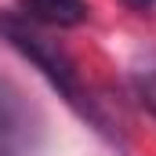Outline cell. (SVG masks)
Instances as JSON below:
<instances>
[{
    "mask_svg": "<svg viewBox=\"0 0 156 156\" xmlns=\"http://www.w3.org/2000/svg\"><path fill=\"white\" fill-rule=\"evenodd\" d=\"M0 37L7 40L22 58H29L44 76L58 87V94L73 105H83V87H80L76 66L73 58L58 47V40L44 37L37 26H29L26 18H15V15H0Z\"/></svg>",
    "mask_w": 156,
    "mask_h": 156,
    "instance_id": "cell-1",
    "label": "cell"
},
{
    "mask_svg": "<svg viewBox=\"0 0 156 156\" xmlns=\"http://www.w3.org/2000/svg\"><path fill=\"white\" fill-rule=\"evenodd\" d=\"M40 120L33 105L26 102V94L0 76V156H18L37 134Z\"/></svg>",
    "mask_w": 156,
    "mask_h": 156,
    "instance_id": "cell-2",
    "label": "cell"
},
{
    "mask_svg": "<svg viewBox=\"0 0 156 156\" xmlns=\"http://www.w3.org/2000/svg\"><path fill=\"white\" fill-rule=\"evenodd\" d=\"M22 7L44 26H80L91 15L87 0H22Z\"/></svg>",
    "mask_w": 156,
    "mask_h": 156,
    "instance_id": "cell-3",
    "label": "cell"
},
{
    "mask_svg": "<svg viewBox=\"0 0 156 156\" xmlns=\"http://www.w3.org/2000/svg\"><path fill=\"white\" fill-rule=\"evenodd\" d=\"M134 91H138L142 105L156 116V66H142V69H134Z\"/></svg>",
    "mask_w": 156,
    "mask_h": 156,
    "instance_id": "cell-4",
    "label": "cell"
},
{
    "mask_svg": "<svg viewBox=\"0 0 156 156\" xmlns=\"http://www.w3.org/2000/svg\"><path fill=\"white\" fill-rule=\"evenodd\" d=\"M123 4H127V7H138V11H145V7H153L156 0H123Z\"/></svg>",
    "mask_w": 156,
    "mask_h": 156,
    "instance_id": "cell-5",
    "label": "cell"
}]
</instances>
